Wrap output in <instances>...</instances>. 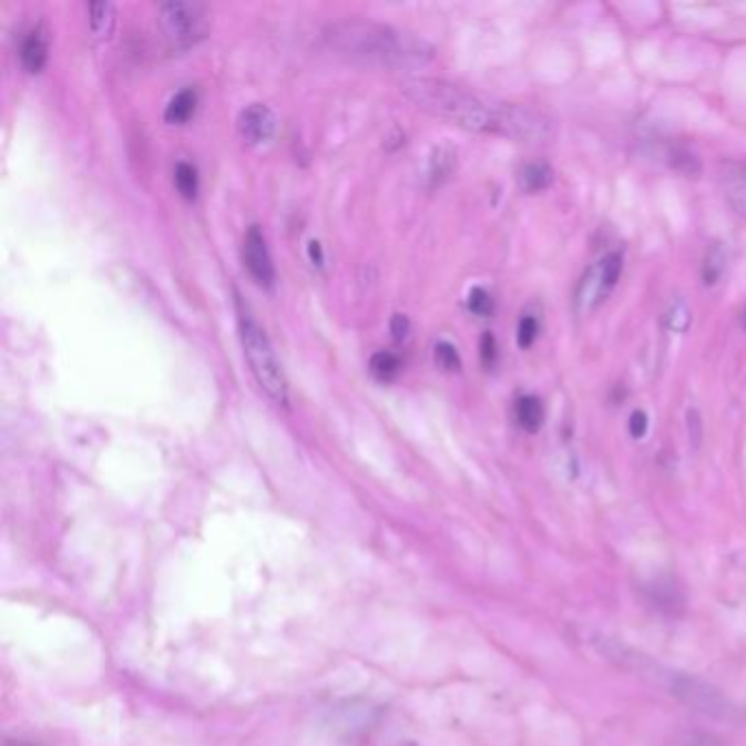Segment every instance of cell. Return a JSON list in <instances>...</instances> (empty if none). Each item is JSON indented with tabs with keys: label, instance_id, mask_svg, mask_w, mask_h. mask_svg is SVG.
I'll list each match as a JSON object with an SVG mask.
<instances>
[{
	"label": "cell",
	"instance_id": "6da1fadb",
	"mask_svg": "<svg viewBox=\"0 0 746 746\" xmlns=\"http://www.w3.org/2000/svg\"><path fill=\"white\" fill-rule=\"evenodd\" d=\"M327 42L355 62L381 69H418L433 58V49L412 33L359 18L331 24Z\"/></svg>",
	"mask_w": 746,
	"mask_h": 746
},
{
	"label": "cell",
	"instance_id": "7a4b0ae2",
	"mask_svg": "<svg viewBox=\"0 0 746 746\" xmlns=\"http://www.w3.org/2000/svg\"><path fill=\"white\" fill-rule=\"evenodd\" d=\"M403 94L422 112L449 121L469 132H484L503 136L505 130V105L487 103L480 96L456 83L416 78L401 85Z\"/></svg>",
	"mask_w": 746,
	"mask_h": 746
},
{
	"label": "cell",
	"instance_id": "3957f363",
	"mask_svg": "<svg viewBox=\"0 0 746 746\" xmlns=\"http://www.w3.org/2000/svg\"><path fill=\"white\" fill-rule=\"evenodd\" d=\"M239 329L254 379L274 403L287 406V379L267 335L248 314L239 316Z\"/></svg>",
	"mask_w": 746,
	"mask_h": 746
},
{
	"label": "cell",
	"instance_id": "277c9868",
	"mask_svg": "<svg viewBox=\"0 0 746 746\" xmlns=\"http://www.w3.org/2000/svg\"><path fill=\"white\" fill-rule=\"evenodd\" d=\"M622 267H624L622 254L609 252L584 272L576 289V309L581 314H591L609 298V294L615 289L622 276Z\"/></svg>",
	"mask_w": 746,
	"mask_h": 746
},
{
	"label": "cell",
	"instance_id": "5b68a950",
	"mask_svg": "<svg viewBox=\"0 0 746 746\" xmlns=\"http://www.w3.org/2000/svg\"><path fill=\"white\" fill-rule=\"evenodd\" d=\"M161 24L165 29L166 38L180 49L195 44L208 31V18L204 7L180 0L165 2L161 7Z\"/></svg>",
	"mask_w": 746,
	"mask_h": 746
},
{
	"label": "cell",
	"instance_id": "8992f818",
	"mask_svg": "<svg viewBox=\"0 0 746 746\" xmlns=\"http://www.w3.org/2000/svg\"><path fill=\"white\" fill-rule=\"evenodd\" d=\"M670 689H672L674 696H678L681 701H685L687 705H692V707H696L705 714H714V716H721V718H732L734 712H736L718 694V689L703 683L701 678L685 676V674H670Z\"/></svg>",
	"mask_w": 746,
	"mask_h": 746
},
{
	"label": "cell",
	"instance_id": "52a82bcc",
	"mask_svg": "<svg viewBox=\"0 0 746 746\" xmlns=\"http://www.w3.org/2000/svg\"><path fill=\"white\" fill-rule=\"evenodd\" d=\"M244 263L248 267L249 276L263 285L272 287L274 285V263L269 256V249L265 244V237L258 226H249L244 239Z\"/></svg>",
	"mask_w": 746,
	"mask_h": 746
},
{
	"label": "cell",
	"instance_id": "ba28073f",
	"mask_svg": "<svg viewBox=\"0 0 746 746\" xmlns=\"http://www.w3.org/2000/svg\"><path fill=\"white\" fill-rule=\"evenodd\" d=\"M239 134L249 145L267 143L276 132V116L274 112L263 103H252L239 114Z\"/></svg>",
	"mask_w": 746,
	"mask_h": 746
},
{
	"label": "cell",
	"instance_id": "9c48e42d",
	"mask_svg": "<svg viewBox=\"0 0 746 746\" xmlns=\"http://www.w3.org/2000/svg\"><path fill=\"white\" fill-rule=\"evenodd\" d=\"M514 418L519 422V427L528 433H536L543 427L545 420V408L541 403L539 397L532 395H523L517 399L514 403Z\"/></svg>",
	"mask_w": 746,
	"mask_h": 746
},
{
	"label": "cell",
	"instance_id": "30bf717a",
	"mask_svg": "<svg viewBox=\"0 0 746 746\" xmlns=\"http://www.w3.org/2000/svg\"><path fill=\"white\" fill-rule=\"evenodd\" d=\"M20 60H22V67L29 73H40L47 67L49 47H47V40H44V35L40 31L29 33V38L22 42Z\"/></svg>",
	"mask_w": 746,
	"mask_h": 746
},
{
	"label": "cell",
	"instance_id": "8fae6325",
	"mask_svg": "<svg viewBox=\"0 0 746 746\" xmlns=\"http://www.w3.org/2000/svg\"><path fill=\"white\" fill-rule=\"evenodd\" d=\"M554 182V171L548 163H528L519 171V184L525 193H541Z\"/></svg>",
	"mask_w": 746,
	"mask_h": 746
},
{
	"label": "cell",
	"instance_id": "7c38bea8",
	"mask_svg": "<svg viewBox=\"0 0 746 746\" xmlns=\"http://www.w3.org/2000/svg\"><path fill=\"white\" fill-rule=\"evenodd\" d=\"M195 108H197V92L193 88H184L166 103L165 121L175 125L186 123L195 114Z\"/></svg>",
	"mask_w": 746,
	"mask_h": 746
},
{
	"label": "cell",
	"instance_id": "4fadbf2b",
	"mask_svg": "<svg viewBox=\"0 0 746 746\" xmlns=\"http://www.w3.org/2000/svg\"><path fill=\"white\" fill-rule=\"evenodd\" d=\"M370 372L377 381H395L401 372V359L395 355V352H388V350H381V352H375L372 359H370Z\"/></svg>",
	"mask_w": 746,
	"mask_h": 746
},
{
	"label": "cell",
	"instance_id": "5bb4252c",
	"mask_svg": "<svg viewBox=\"0 0 746 746\" xmlns=\"http://www.w3.org/2000/svg\"><path fill=\"white\" fill-rule=\"evenodd\" d=\"M90 29L99 38H108L114 29V4L110 2H90Z\"/></svg>",
	"mask_w": 746,
	"mask_h": 746
},
{
	"label": "cell",
	"instance_id": "9a60e30c",
	"mask_svg": "<svg viewBox=\"0 0 746 746\" xmlns=\"http://www.w3.org/2000/svg\"><path fill=\"white\" fill-rule=\"evenodd\" d=\"M173 182H175V188L182 197L193 200L197 195L200 175H197L195 166L188 165V163H177L173 168Z\"/></svg>",
	"mask_w": 746,
	"mask_h": 746
},
{
	"label": "cell",
	"instance_id": "2e32d148",
	"mask_svg": "<svg viewBox=\"0 0 746 746\" xmlns=\"http://www.w3.org/2000/svg\"><path fill=\"white\" fill-rule=\"evenodd\" d=\"M456 166V154L449 150V147H438L431 156V163H429V180L431 184H440L444 182L451 171Z\"/></svg>",
	"mask_w": 746,
	"mask_h": 746
},
{
	"label": "cell",
	"instance_id": "e0dca14e",
	"mask_svg": "<svg viewBox=\"0 0 746 746\" xmlns=\"http://www.w3.org/2000/svg\"><path fill=\"white\" fill-rule=\"evenodd\" d=\"M725 252L721 246H714V248L707 252V258H705V267H703V278H705V285H714L723 272H725Z\"/></svg>",
	"mask_w": 746,
	"mask_h": 746
},
{
	"label": "cell",
	"instance_id": "ac0fdd59",
	"mask_svg": "<svg viewBox=\"0 0 746 746\" xmlns=\"http://www.w3.org/2000/svg\"><path fill=\"white\" fill-rule=\"evenodd\" d=\"M689 323H692V311L687 309V305L683 300L674 303L670 307V311L665 314V327L670 331L683 333L689 327Z\"/></svg>",
	"mask_w": 746,
	"mask_h": 746
},
{
	"label": "cell",
	"instance_id": "d6986e66",
	"mask_svg": "<svg viewBox=\"0 0 746 746\" xmlns=\"http://www.w3.org/2000/svg\"><path fill=\"white\" fill-rule=\"evenodd\" d=\"M433 355H436V364H438L442 370L456 372V370H460V366H462L456 346L449 344V341H438Z\"/></svg>",
	"mask_w": 746,
	"mask_h": 746
},
{
	"label": "cell",
	"instance_id": "ffe728a7",
	"mask_svg": "<svg viewBox=\"0 0 746 746\" xmlns=\"http://www.w3.org/2000/svg\"><path fill=\"white\" fill-rule=\"evenodd\" d=\"M469 309H471L476 316H482V318L491 316L493 309H495L491 294H489L487 289H482V287H473L471 294H469Z\"/></svg>",
	"mask_w": 746,
	"mask_h": 746
},
{
	"label": "cell",
	"instance_id": "44dd1931",
	"mask_svg": "<svg viewBox=\"0 0 746 746\" xmlns=\"http://www.w3.org/2000/svg\"><path fill=\"white\" fill-rule=\"evenodd\" d=\"M539 337V320L534 316H523L517 329V344L521 348H530Z\"/></svg>",
	"mask_w": 746,
	"mask_h": 746
},
{
	"label": "cell",
	"instance_id": "7402d4cb",
	"mask_svg": "<svg viewBox=\"0 0 746 746\" xmlns=\"http://www.w3.org/2000/svg\"><path fill=\"white\" fill-rule=\"evenodd\" d=\"M480 357H482V361H484L487 368L495 366V361H498V341H495L493 333H484V337L480 341Z\"/></svg>",
	"mask_w": 746,
	"mask_h": 746
},
{
	"label": "cell",
	"instance_id": "603a6c76",
	"mask_svg": "<svg viewBox=\"0 0 746 746\" xmlns=\"http://www.w3.org/2000/svg\"><path fill=\"white\" fill-rule=\"evenodd\" d=\"M687 433H689V442L694 447H698L701 440H703V420H701L698 410L687 412Z\"/></svg>",
	"mask_w": 746,
	"mask_h": 746
},
{
	"label": "cell",
	"instance_id": "cb8c5ba5",
	"mask_svg": "<svg viewBox=\"0 0 746 746\" xmlns=\"http://www.w3.org/2000/svg\"><path fill=\"white\" fill-rule=\"evenodd\" d=\"M629 431H631V436L637 438V440L646 436V431H648V416H646V412H642V410L633 412L631 420H629Z\"/></svg>",
	"mask_w": 746,
	"mask_h": 746
},
{
	"label": "cell",
	"instance_id": "d4e9b609",
	"mask_svg": "<svg viewBox=\"0 0 746 746\" xmlns=\"http://www.w3.org/2000/svg\"><path fill=\"white\" fill-rule=\"evenodd\" d=\"M390 333H392V337H395L397 341H403V339L408 337V333H410V320H408V316H403V314H395L392 320H390Z\"/></svg>",
	"mask_w": 746,
	"mask_h": 746
},
{
	"label": "cell",
	"instance_id": "484cf974",
	"mask_svg": "<svg viewBox=\"0 0 746 746\" xmlns=\"http://www.w3.org/2000/svg\"><path fill=\"white\" fill-rule=\"evenodd\" d=\"M309 256H311V260L314 263H318V265H323V246L318 244V242H309Z\"/></svg>",
	"mask_w": 746,
	"mask_h": 746
},
{
	"label": "cell",
	"instance_id": "4316f807",
	"mask_svg": "<svg viewBox=\"0 0 746 746\" xmlns=\"http://www.w3.org/2000/svg\"><path fill=\"white\" fill-rule=\"evenodd\" d=\"M7 746H35V745H29V743H9Z\"/></svg>",
	"mask_w": 746,
	"mask_h": 746
},
{
	"label": "cell",
	"instance_id": "83f0119b",
	"mask_svg": "<svg viewBox=\"0 0 746 746\" xmlns=\"http://www.w3.org/2000/svg\"><path fill=\"white\" fill-rule=\"evenodd\" d=\"M743 325H745V329H746V309H745V316H743Z\"/></svg>",
	"mask_w": 746,
	"mask_h": 746
}]
</instances>
